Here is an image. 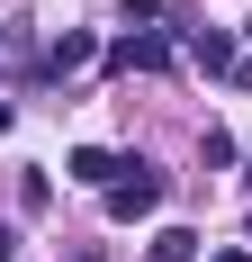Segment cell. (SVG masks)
Returning <instances> with one entry per match:
<instances>
[{
	"mask_svg": "<svg viewBox=\"0 0 252 262\" xmlns=\"http://www.w3.org/2000/svg\"><path fill=\"white\" fill-rule=\"evenodd\" d=\"M162 190H171V181H162L153 163H126V181H108L99 199H108V217H126V226H135V217H153V208H162Z\"/></svg>",
	"mask_w": 252,
	"mask_h": 262,
	"instance_id": "obj_1",
	"label": "cell"
},
{
	"mask_svg": "<svg viewBox=\"0 0 252 262\" xmlns=\"http://www.w3.org/2000/svg\"><path fill=\"white\" fill-rule=\"evenodd\" d=\"M171 63H180V46H171V36H153V27H135V36L108 46V73H171Z\"/></svg>",
	"mask_w": 252,
	"mask_h": 262,
	"instance_id": "obj_2",
	"label": "cell"
},
{
	"mask_svg": "<svg viewBox=\"0 0 252 262\" xmlns=\"http://www.w3.org/2000/svg\"><path fill=\"white\" fill-rule=\"evenodd\" d=\"M189 63H198V73H234V63H243V46H234V27H189Z\"/></svg>",
	"mask_w": 252,
	"mask_h": 262,
	"instance_id": "obj_3",
	"label": "cell"
},
{
	"mask_svg": "<svg viewBox=\"0 0 252 262\" xmlns=\"http://www.w3.org/2000/svg\"><path fill=\"white\" fill-rule=\"evenodd\" d=\"M63 172H72V181H90V190H108V181H126V154H108V145H81Z\"/></svg>",
	"mask_w": 252,
	"mask_h": 262,
	"instance_id": "obj_4",
	"label": "cell"
},
{
	"mask_svg": "<svg viewBox=\"0 0 252 262\" xmlns=\"http://www.w3.org/2000/svg\"><path fill=\"white\" fill-rule=\"evenodd\" d=\"M90 54H99V36H90V27H63V36L45 46V63H54V73H81Z\"/></svg>",
	"mask_w": 252,
	"mask_h": 262,
	"instance_id": "obj_5",
	"label": "cell"
},
{
	"mask_svg": "<svg viewBox=\"0 0 252 262\" xmlns=\"http://www.w3.org/2000/svg\"><path fill=\"white\" fill-rule=\"evenodd\" d=\"M144 262H198V235H189V226H162V235H153V253Z\"/></svg>",
	"mask_w": 252,
	"mask_h": 262,
	"instance_id": "obj_6",
	"label": "cell"
},
{
	"mask_svg": "<svg viewBox=\"0 0 252 262\" xmlns=\"http://www.w3.org/2000/svg\"><path fill=\"white\" fill-rule=\"evenodd\" d=\"M45 199H54V172H36V163H27V172H18V208H45Z\"/></svg>",
	"mask_w": 252,
	"mask_h": 262,
	"instance_id": "obj_7",
	"label": "cell"
},
{
	"mask_svg": "<svg viewBox=\"0 0 252 262\" xmlns=\"http://www.w3.org/2000/svg\"><path fill=\"white\" fill-rule=\"evenodd\" d=\"M234 154H243V145H234L225 127H207V136H198V163H207V172H216V163H234Z\"/></svg>",
	"mask_w": 252,
	"mask_h": 262,
	"instance_id": "obj_8",
	"label": "cell"
},
{
	"mask_svg": "<svg viewBox=\"0 0 252 262\" xmlns=\"http://www.w3.org/2000/svg\"><path fill=\"white\" fill-rule=\"evenodd\" d=\"M117 18H162V0H117Z\"/></svg>",
	"mask_w": 252,
	"mask_h": 262,
	"instance_id": "obj_9",
	"label": "cell"
},
{
	"mask_svg": "<svg viewBox=\"0 0 252 262\" xmlns=\"http://www.w3.org/2000/svg\"><path fill=\"white\" fill-rule=\"evenodd\" d=\"M0 262H18V226H9V217H0Z\"/></svg>",
	"mask_w": 252,
	"mask_h": 262,
	"instance_id": "obj_10",
	"label": "cell"
},
{
	"mask_svg": "<svg viewBox=\"0 0 252 262\" xmlns=\"http://www.w3.org/2000/svg\"><path fill=\"white\" fill-rule=\"evenodd\" d=\"M225 81H234V91H252V54H243V63H234V73H225Z\"/></svg>",
	"mask_w": 252,
	"mask_h": 262,
	"instance_id": "obj_11",
	"label": "cell"
},
{
	"mask_svg": "<svg viewBox=\"0 0 252 262\" xmlns=\"http://www.w3.org/2000/svg\"><path fill=\"white\" fill-rule=\"evenodd\" d=\"M216 262H252V253H243V244H225V253H216Z\"/></svg>",
	"mask_w": 252,
	"mask_h": 262,
	"instance_id": "obj_12",
	"label": "cell"
},
{
	"mask_svg": "<svg viewBox=\"0 0 252 262\" xmlns=\"http://www.w3.org/2000/svg\"><path fill=\"white\" fill-rule=\"evenodd\" d=\"M9 118H18V108H9V100H0V136H9Z\"/></svg>",
	"mask_w": 252,
	"mask_h": 262,
	"instance_id": "obj_13",
	"label": "cell"
},
{
	"mask_svg": "<svg viewBox=\"0 0 252 262\" xmlns=\"http://www.w3.org/2000/svg\"><path fill=\"white\" fill-rule=\"evenodd\" d=\"M243 54H252V18H243Z\"/></svg>",
	"mask_w": 252,
	"mask_h": 262,
	"instance_id": "obj_14",
	"label": "cell"
},
{
	"mask_svg": "<svg viewBox=\"0 0 252 262\" xmlns=\"http://www.w3.org/2000/svg\"><path fill=\"white\" fill-rule=\"evenodd\" d=\"M243 163H252V154H243Z\"/></svg>",
	"mask_w": 252,
	"mask_h": 262,
	"instance_id": "obj_15",
	"label": "cell"
}]
</instances>
